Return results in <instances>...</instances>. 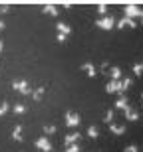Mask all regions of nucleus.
Wrapping results in <instances>:
<instances>
[{
	"instance_id": "nucleus-1",
	"label": "nucleus",
	"mask_w": 143,
	"mask_h": 152,
	"mask_svg": "<svg viewBox=\"0 0 143 152\" xmlns=\"http://www.w3.org/2000/svg\"><path fill=\"white\" fill-rule=\"evenodd\" d=\"M123 12H125V18H129V20H135L137 16H141L143 10L139 8V6H135V4H127Z\"/></svg>"
},
{
	"instance_id": "nucleus-2",
	"label": "nucleus",
	"mask_w": 143,
	"mask_h": 152,
	"mask_svg": "<svg viewBox=\"0 0 143 152\" xmlns=\"http://www.w3.org/2000/svg\"><path fill=\"white\" fill-rule=\"evenodd\" d=\"M115 26V20L111 16H103L97 20V28H102V30H111Z\"/></svg>"
},
{
	"instance_id": "nucleus-3",
	"label": "nucleus",
	"mask_w": 143,
	"mask_h": 152,
	"mask_svg": "<svg viewBox=\"0 0 143 152\" xmlns=\"http://www.w3.org/2000/svg\"><path fill=\"white\" fill-rule=\"evenodd\" d=\"M12 87H14L18 93H22V95H30V93H32V89H30V85L26 83V81H14Z\"/></svg>"
},
{
	"instance_id": "nucleus-4",
	"label": "nucleus",
	"mask_w": 143,
	"mask_h": 152,
	"mask_svg": "<svg viewBox=\"0 0 143 152\" xmlns=\"http://www.w3.org/2000/svg\"><path fill=\"white\" fill-rule=\"evenodd\" d=\"M66 124H68V126H78V124H80V115L70 111V113L66 115Z\"/></svg>"
},
{
	"instance_id": "nucleus-5",
	"label": "nucleus",
	"mask_w": 143,
	"mask_h": 152,
	"mask_svg": "<svg viewBox=\"0 0 143 152\" xmlns=\"http://www.w3.org/2000/svg\"><path fill=\"white\" fill-rule=\"evenodd\" d=\"M115 26H117V28H137V24H135V20H129V18H121L119 22L115 24Z\"/></svg>"
},
{
	"instance_id": "nucleus-6",
	"label": "nucleus",
	"mask_w": 143,
	"mask_h": 152,
	"mask_svg": "<svg viewBox=\"0 0 143 152\" xmlns=\"http://www.w3.org/2000/svg\"><path fill=\"white\" fill-rule=\"evenodd\" d=\"M36 146L40 148L42 152H50L52 150V144H50L48 138H38V140H36Z\"/></svg>"
},
{
	"instance_id": "nucleus-7",
	"label": "nucleus",
	"mask_w": 143,
	"mask_h": 152,
	"mask_svg": "<svg viewBox=\"0 0 143 152\" xmlns=\"http://www.w3.org/2000/svg\"><path fill=\"white\" fill-rule=\"evenodd\" d=\"M129 85H131V79H119L117 81V91H125V89H129Z\"/></svg>"
},
{
	"instance_id": "nucleus-8",
	"label": "nucleus",
	"mask_w": 143,
	"mask_h": 152,
	"mask_svg": "<svg viewBox=\"0 0 143 152\" xmlns=\"http://www.w3.org/2000/svg\"><path fill=\"white\" fill-rule=\"evenodd\" d=\"M127 107H129V101H127V97H119V99L115 101V109H123V111H125Z\"/></svg>"
},
{
	"instance_id": "nucleus-9",
	"label": "nucleus",
	"mask_w": 143,
	"mask_h": 152,
	"mask_svg": "<svg viewBox=\"0 0 143 152\" xmlns=\"http://www.w3.org/2000/svg\"><path fill=\"white\" fill-rule=\"evenodd\" d=\"M42 12H44V14H50V16H58V8L54 4H46L42 8Z\"/></svg>"
},
{
	"instance_id": "nucleus-10",
	"label": "nucleus",
	"mask_w": 143,
	"mask_h": 152,
	"mask_svg": "<svg viewBox=\"0 0 143 152\" xmlns=\"http://www.w3.org/2000/svg\"><path fill=\"white\" fill-rule=\"evenodd\" d=\"M123 113H125V117H127V121H137V118H139V115H137V113H135V111H133V109H131V107H127V109H125V111H123Z\"/></svg>"
},
{
	"instance_id": "nucleus-11",
	"label": "nucleus",
	"mask_w": 143,
	"mask_h": 152,
	"mask_svg": "<svg viewBox=\"0 0 143 152\" xmlns=\"http://www.w3.org/2000/svg\"><path fill=\"white\" fill-rule=\"evenodd\" d=\"M109 75H111V81H119L121 79V69L119 67H111L109 69Z\"/></svg>"
},
{
	"instance_id": "nucleus-12",
	"label": "nucleus",
	"mask_w": 143,
	"mask_h": 152,
	"mask_svg": "<svg viewBox=\"0 0 143 152\" xmlns=\"http://www.w3.org/2000/svg\"><path fill=\"white\" fill-rule=\"evenodd\" d=\"M70 32H72V28H70L68 24H58V34L60 36H68Z\"/></svg>"
},
{
	"instance_id": "nucleus-13",
	"label": "nucleus",
	"mask_w": 143,
	"mask_h": 152,
	"mask_svg": "<svg viewBox=\"0 0 143 152\" xmlns=\"http://www.w3.org/2000/svg\"><path fill=\"white\" fill-rule=\"evenodd\" d=\"M78 138H80V134H78V132H72V134H68L66 136V146H70V144H76V140H78Z\"/></svg>"
},
{
	"instance_id": "nucleus-14",
	"label": "nucleus",
	"mask_w": 143,
	"mask_h": 152,
	"mask_svg": "<svg viewBox=\"0 0 143 152\" xmlns=\"http://www.w3.org/2000/svg\"><path fill=\"white\" fill-rule=\"evenodd\" d=\"M109 129L113 134H123L125 132V126H119V124H109Z\"/></svg>"
},
{
	"instance_id": "nucleus-15",
	"label": "nucleus",
	"mask_w": 143,
	"mask_h": 152,
	"mask_svg": "<svg viewBox=\"0 0 143 152\" xmlns=\"http://www.w3.org/2000/svg\"><path fill=\"white\" fill-rule=\"evenodd\" d=\"M84 71H86L90 77H93V75H96V67H93L92 63H84Z\"/></svg>"
},
{
	"instance_id": "nucleus-16",
	"label": "nucleus",
	"mask_w": 143,
	"mask_h": 152,
	"mask_svg": "<svg viewBox=\"0 0 143 152\" xmlns=\"http://www.w3.org/2000/svg\"><path fill=\"white\" fill-rule=\"evenodd\" d=\"M105 91H107V93H117V81H109V83L105 85Z\"/></svg>"
},
{
	"instance_id": "nucleus-17",
	"label": "nucleus",
	"mask_w": 143,
	"mask_h": 152,
	"mask_svg": "<svg viewBox=\"0 0 143 152\" xmlns=\"http://www.w3.org/2000/svg\"><path fill=\"white\" fill-rule=\"evenodd\" d=\"M12 138L14 140H22V126H16V129L12 130Z\"/></svg>"
},
{
	"instance_id": "nucleus-18",
	"label": "nucleus",
	"mask_w": 143,
	"mask_h": 152,
	"mask_svg": "<svg viewBox=\"0 0 143 152\" xmlns=\"http://www.w3.org/2000/svg\"><path fill=\"white\" fill-rule=\"evenodd\" d=\"M103 121H105L107 124H113V111H107V113H105V118H103Z\"/></svg>"
},
{
	"instance_id": "nucleus-19",
	"label": "nucleus",
	"mask_w": 143,
	"mask_h": 152,
	"mask_svg": "<svg viewBox=\"0 0 143 152\" xmlns=\"http://www.w3.org/2000/svg\"><path fill=\"white\" fill-rule=\"evenodd\" d=\"M133 73H135V75L143 73V65H141V63H135V65H133Z\"/></svg>"
},
{
	"instance_id": "nucleus-20",
	"label": "nucleus",
	"mask_w": 143,
	"mask_h": 152,
	"mask_svg": "<svg viewBox=\"0 0 143 152\" xmlns=\"http://www.w3.org/2000/svg\"><path fill=\"white\" fill-rule=\"evenodd\" d=\"M87 134L92 136V138H96V136H97V129H96V126H90V129H87Z\"/></svg>"
},
{
	"instance_id": "nucleus-21",
	"label": "nucleus",
	"mask_w": 143,
	"mask_h": 152,
	"mask_svg": "<svg viewBox=\"0 0 143 152\" xmlns=\"http://www.w3.org/2000/svg\"><path fill=\"white\" fill-rule=\"evenodd\" d=\"M42 95H44V87H38V89H36V93H34V99H40Z\"/></svg>"
},
{
	"instance_id": "nucleus-22",
	"label": "nucleus",
	"mask_w": 143,
	"mask_h": 152,
	"mask_svg": "<svg viewBox=\"0 0 143 152\" xmlns=\"http://www.w3.org/2000/svg\"><path fill=\"white\" fill-rule=\"evenodd\" d=\"M8 107H10L8 103H2V105H0V117H2V115H4L6 111H8Z\"/></svg>"
},
{
	"instance_id": "nucleus-23",
	"label": "nucleus",
	"mask_w": 143,
	"mask_h": 152,
	"mask_svg": "<svg viewBox=\"0 0 143 152\" xmlns=\"http://www.w3.org/2000/svg\"><path fill=\"white\" fill-rule=\"evenodd\" d=\"M66 152H80V146H78V144H70Z\"/></svg>"
},
{
	"instance_id": "nucleus-24",
	"label": "nucleus",
	"mask_w": 143,
	"mask_h": 152,
	"mask_svg": "<svg viewBox=\"0 0 143 152\" xmlns=\"http://www.w3.org/2000/svg\"><path fill=\"white\" fill-rule=\"evenodd\" d=\"M14 113H16V115L24 113V105H16V107H14Z\"/></svg>"
},
{
	"instance_id": "nucleus-25",
	"label": "nucleus",
	"mask_w": 143,
	"mask_h": 152,
	"mask_svg": "<svg viewBox=\"0 0 143 152\" xmlns=\"http://www.w3.org/2000/svg\"><path fill=\"white\" fill-rule=\"evenodd\" d=\"M105 10H107V4H99L97 12H99V14H105Z\"/></svg>"
},
{
	"instance_id": "nucleus-26",
	"label": "nucleus",
	"mask_w": 143,
	"mask_h": 152,
	"mask_svg": "<svg viewBox=\"0 0 143 152\" xmlns=\"http://www.w3.org/2000/svg\"><path fill=\"white\" fill-rule=\"evenodd\" d=\"M44 132H46V134H52V132H56V126H46Z\"/></svg>"
},
{
	"instance_id": "nucleus-27",
	"label": "nucleus",
	"mask_w": 143,
	"mask_h": 152,
	"mask_svg": "<svg viewBox=\"0 0 143 152\" xmlns=\"http://www.w3.org/2000/svg\"><path fill=\"white\" fill-rule=\"evenodd\" d=\"M125 152H139V150H137V146H127Z\"/></svg>"
},
{
	"instance_id": "nucleus-28",
	"label": "nucleus",
	"mask_w": 143,
	"mask_h": 152,
	"mask_svg": "<svg viewBox=\"0 0 143 152\" xmlns=\"http://www.w3.org/2000/svg\"><path fill=\"white\" fill-rule=\"evenodd\" d=\"M58 42H60V44H64V42H66V36H60V34H58Z\"/></svg>"
},
{
	"instance_id": "nucleus-29",
	"label": "nucleus",
	"mask_w": 143,
	"mask_h": 152,
	"mask_svg": "<svg viewBox=\"0 0 143 152\" xmlns=\"http://www.w3.org/2000/svg\"><path fill=\"white\" fill-rule=\"evenodd\" d=\"M2 48H4V45H2V39H0V51H2Z\"/></svg>"
},
{
	"instance_id": "nucleus-30",
	"label": "nucleus",
	"mask_w": 143,
	"mask_h": 152,
	"mask_svg": "<svg viewBox=\"0 0 143 152\" xmlns=\"http://www.w3.org/2000/svg\"><path fill=\"white\" fill-rule=\"evenodd\" d=\"M2 28H4V22H0V30H2Z\"/></svg>"
},
{
	"instance_id": "nucleus-31",
	"label": "nucleus",
	"mask_w": 143,
	"mask_h": 152,
	"mask_svg": "<svg viewBox=\"0 0 143 152\" xmlns=\"http://www.w3.org/2000/svg\"><path fill=\"white\" fill-rule=\"evenodd\" d=\"M139 18H141V22H143V12H141V16H139Z\"/></svg>"
},
{
	"instance_id": "nucleus-32",
	"label": "nucleus",
	"mask_w": 143,
	"mask_h": 152,
	"mask_svg": "<svg viewBox=\"0 0 143 152\" xmlns=\"http://www.w3.org/2000/svg\"><path fill=\"white\" fill-rule=\"evenodd\" d=\"M141 99H143V95H141Z\"/></svg>"
},
{
	"instance_id": "nucleus-33",
	"label": "nucleus",
	"mask_w": 143,
	"mask_h": 152,
	"mask_svg": "<svg viewBox=\"0 0 143 152\" xmlns=\"http://www.w3.org/2000/svg\"><path fill=\"white\" fill-rule=\"evenodd\" d=\"M141 65H143V63H141Z\"/></svg>"
}]
</instances>
